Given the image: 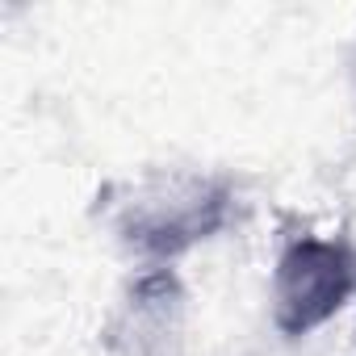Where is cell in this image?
<instances>
[{
  "label": "cell",
  "instance_id": "6da1fadb",
  "mask_svg": "<svg viewBox=\"0 0 356 356\" xmlns=\"http://www.w3.org/2000/svg\"><path fill=\"white\" fill-rule=\"evenodd\" d=\"M356 289V260L339 239H293L273 277V318L285 335L323 327Z\"/></svg>",
  "mask_w": 356,
  "mask_h": 356
},
{
  "label": "cell",
  "instance_id": "7a4b0ae2",
  "mask_svg": "<svg viewBox=\"0 0 356 356\" xmlns=\"http://www.w3.org/2000/svg\"><path fill=\"white\" fill-rule=\"evenodd\" d=\"M227 222V189L210 181H172L130 210V239L151 256H176Z\"/></svg>",
  "mask_w": 356,
  "mask_h": 356
}]
</instances>
